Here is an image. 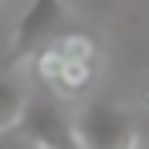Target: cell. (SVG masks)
Segmentation results:
<instances>
[{
    "mask_svg": "<svg viewBox=\"0 0 149 149\" xmlns=\"http://www.w3.org/2000/svg\"><path fill=\"white\" fill-rule=\"evenodd\" d=\"M32 73L56 101H77L97 81V40L81 28H65L49 49L32 61Z\"/></svg>",
    "mask_w": 149,
    "mask_h": 149,
    "instance_id": "cell-1",
    "label": "cell"
},
{
    "mask_svg": "<svg viewBox=\"0 0 149 149\" xmlns=\"http://www.w3.org/2000/svg\"><path fill=\"white\" fill-rule=\"evenodd\" d=\"M73 129H77V141L81 149H133L137 145V125L133 117L117 109V105H89L73 117Z\"/></svg>",
    "mask_w": 149,
    "mask_h": 149,
    "instance_id": "cell-3",
    "label": "cell"
},
{
    "mask_svg": "<svg viewBox=\"0 0 149 149\" xmlns=\"http://www.w3.org/2000/svg\"><path fill=\"white\" fill-rule=\"evenodd\" d=\"M16 129H20L36 149H81L73 121H69L52 101H28Z\"/></svg>",
    "mask_w": 149,
    "mask_h": 149,
    "instance_id": "cell-4",
    "label": "cell"
},
{
    "mask_svg": "<svg viewBox=\"0 0 149 149\" xmlns=\"http://www.w3.org/2000/svg\"><path fill=\"white\" fill-rule=\"evenodd\" d=\"M65 28L69 24H65V4L61 0H32L24 8V16H20V24H16V32H12L8 69H16L24 61H36Z\"/></svg>",
    "mask_w": 149,
    "mask_h": 149,
    "instance_id": "cell-2",
    "label": "cell"
},
{
    "mask_svg": "<svg viewBox=\"0 0 149 149\" xmlns=\"http://www.w3.org/2000/svg\"><path fill=\"white\" fill-rule=\"evenodd\" d=\"M24 93H20V85H12L8 77H0V133H8V129H16L20 117H24Z\"/></svg>",
    "mask_w": 149,
    "mask_h": 149,
    "instance_id": "cell-5",
    "label": "cell"
}]
</instances>
